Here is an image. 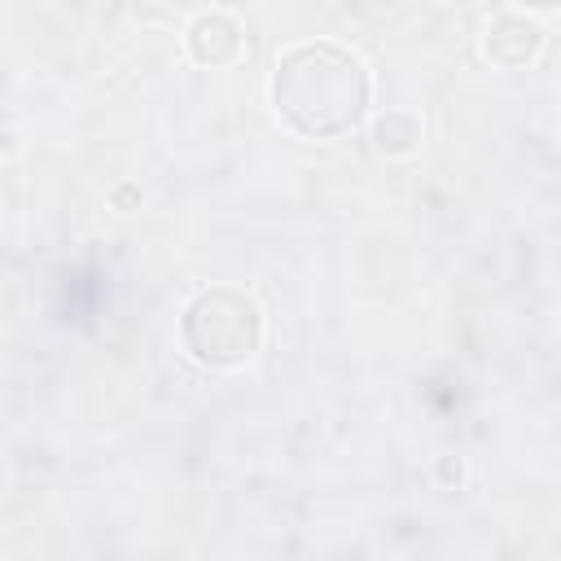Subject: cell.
<instances>
[{
    "instance_id": "4",
    "label": "cell",
    "mask_w": 561,
    "mask_h": 561,
    "mask_svg": "<svg viewBox=\"0 0 561 561\" xmlns=\"http://www.w3.org/2000/svg\"><path fill=\"white\" fill-rule=\"evenodd\" d=\"M539 44H543V31H539L530 18H517V13L495 18V22L486 26V35H482V53H486V61L500 66V70H522V66H530L535 53H539Z\"/></svg>"
},
{
    "instance_id": "8",
    "label": "cell",
    "mask_w": 561,
    "mask_h": 561,
    "mask_svg": "<svg viewBox=\"0 0 561 561\" xmlns=\"http://www.w3.org/2000/svg\"><path fill=\"white\" fill-rule=\"evenodd\" d=\"M517 4H526V9H561V0H517Z\"/></svg>"
},
{
    "instance_id": "3",
    "label": "cell",
    "mask_w": 561,
    "mask_h": 561,
    "mask_svg": "<svg viewBox=\"0 0 561 561\" xmlns=\"http://www.w3.org/2000/svg\"><path fill=\"white\" fill-rule=\"evenodd\" d=\"M184 44H188V57H193L197 66H228V61L241 57L245 31H241V22H237L232 13L210 9V13H197V18L188 22Z\"/></svg>"
},
{
    "instance_id": "7",
    "label": "cell",
    "mask_w": 561,
    "mask_h": 561,
    "mask_svg": "<svg viewBox=\"0 0 561 561\" xmlns=\"http://www.w3.org/2000/svg\"><path fill=\"white\" fill-rule=\"evenodd\" d=\"M136 197H140V193H136V188H131V184H118V188H114V193H110V202H114V206H118V210H127V206H131V202H136Z\"/></svg>"
},
{
    "instance_id": "2",
    "label": "cell",
    "mask_w": 561,
    "mask_h": 561,
    "mask_svg": "<svg viewBox=\"0 0 561 561\" xmlns=\"http://www.w3.org/2000/svg\"><path fill=\"white\" fill-rule=\"evenodd\" d=\"M180 342L202 368H241L263 346V311L232 285L197 289L180 311Z\"/></svg>"
},
{
    "instance_id": "5",
    "label": "cell",
    "mask_w": 561,
    "mask_h": 561,
    "mask_svg": "<svg viewBox=\"0 0 561 561\" xmlns=\"http://www.w3.org/2000/svg\"><path fill=\"white\" fill-rule=\"evenodd\" d=\"M421 145V123L408 110H386L373 118V149L386 158H408Z\"/></svg>"
},
{
    "instance_id": "6",
    "label": "cell",
    "mask_w": 561,
    "mask_h": 561,
    "mask_svg": "<svg viewBox=\"0 0 561 561\" xmlns=\"http://www.w3.org/2000/svg\"><path fill=\"white\" fill-rule=\"evenodd\" d=\"M438 478H443V482H460V478H465V465L451 460V456H443V460H438Z\"/></svg>"
},
{
    "instance_id": "1",
    "label": "cell",
    "mask_w": 561,
    "mask_h": 561,
    "mask_svg": "<svg viewBox=\"0 0 561 561\" xmlns=\"http://www.w3.org/2000/svg\"><path fill=\"white\" fill-rule=\"evenodd\" d=\"M368 70L355 53L329 44V39H307L280 53L272 70V105L307 140H333L351 131L368 114Z\"/></svg>"
}]
</instances>
